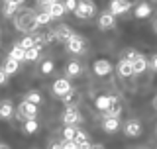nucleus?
Returning <instances> with one entry per match:
<instances>
[{
	"instance_id": "nucleus-10",
	"label": "nucleus",
	"mask_w": 157,
	"mask_h": 149,
	"mask_svg": "<svg viewBox=\"0 0 157 149\" xmlns=\"http://www.w3.org/2000/svg\"><path fill=\"white\" fill-rule=\"evenodd\" d=\"M92 69H94V73L98 74V77H106V74L112 73V63L106 61V59H98V61H94Z\"/></svg>"
},
{
	"instance_id": "nucleus-29",
	"label": "nucleus",
	"mask_w": 157,
	"mask_h": 149,
	"mask_svg": "<svg viewBox=\"0 0 157 149\" xmlns=\"http://www.w3.org/2000/svg\"><path fill=\"white\" fill-rule=\"evenodd\" d=\"M77 132L73 126H67L65 130H63V139H69V141H75V137H77Z\"/></svg>"
},
{
	"instance_id": "nucleus-19",
	"label": "nucleus",
	"mask_w": 157,
	"mask_h": 149,
	"mask_svg": "<svg viewBox=\"0 0 157 149\" xmlns=\"http://www.w3.org/2000/svg\"><path fill=\"white\" fill-rule=\"evenodd\" d=\"M120 114H122V106L118 104V100H114V102H112L104 112H102V118H106V116H114V118H118Z\"/></svg>"
},
{
	"instance_id": "nucleus-4",
	"label": "nucleus",
	"mask_w": 157,
	"mask_h": 149,
	"mask_svg": "<svg viewBox=\"0 0 157 149\" xmlns=\"http://www.w3.org/2000/svg\"><path fill=\"white\" fill-rule=\"evenodd\" d=\"M124 57H128L132 61V65H134V73H144L147 67H149V63L145 61V57L141 55V53L137 51H128Z\"/></svg>"
},
{
	"instance_id": "nucleus-39",
	"label": "nucleus",
	"mask_w": 157,
	"mask_h": 149,
	"mask_svg": "<svg viewBox=\"0 0 157 149\" xmlns=\"http://www.w3.org/2000/svg\"><path fill=\"white\" fill-rule=\"evenodd\" d=\"M14 2H18V4H20V2H24V0H14Z\"/></svg>"
},
{
	"instance_id": "nucleus-27",
	"label": "nucleus",
	"mask_w": 157,
	"mask_h": 149,
	"mask_svg": "<svg viewBox=\"0 0 157 149\" xmlns=\"http://www.w3.org/2000/svg\"><path fill=\"white\" fill-rule=\"evenodd\" d=\"M75 143H77V147H92L90 143H88V139H86V133H85V132H81V130L77 132Z\"/></svg>"
},
{
	"instance_id": "nucleus-23",
	"label": "nucleus",
	"mask_w": 157,
	"mask_h": 149,
	"mask_svg": "<svg viewBox=\"0 0 157 149\" xmlns=\"http://www.w3.org/2000/svg\"><path fill=\"white\" fill-rule=\"evenodd\" d=\"M18 67H20V61L8 55V59L4 61V69H6V71H8L10 74H16V73H18Z\"/></svg>"
},
{
	"instance_id": "nucleus-17",
	"label": "nucleus",
	"mask_w": 157,
	"mask_h": 149,
	"mask_svg": "<svg viewBox=\"0 0 157 149\" xmlns=\"http://www.w3.org/2000/svg\"><path fill=\"white\" fill-rule=\"evenodd\" d=\"M4 16L6 18H12L14 14H18V10H20V4L18 2H14V0H4Z\"/></svg>"
},
{
	"instance_id": "nucleus-31",
	"label": "nucleus",
	"mask_w": 157,
	"mask_h": 149,
	"mask_svg": "<svg viewBox=\"0 0 157 149\" xmlns=\"http://www.w3.org/2000/svg\"><path fill=\"white\" fill-rule=\"evenodd\" d=\"M26 100L33 102V104H39V102H41V94L36 92V90H32V92H28V94H26Z\"/></svg>"
},
{
	"instance_id": "nucleus-16",
	"label": "nucleus",
	"mask_w": 157,
	"mask_h": 149,
	"mask_svg": "<svg viewBox=\"0 0 157 149\" xmlns=\"http://www.w3.org/2000/svg\"><path fill=\"white\" fill-rule=\"evenodd\" d=\"M57 39V36H55V32H47V33H37L36 36V41L39 43V45H51L53 41Z\"/></svg>"
},
{
	"instance_id": "nucleus-34",
	"label": "nucleus",
	"mask_w": 157,
	"mask_h": 149,
	"mask_svg": "<svg viewBox=\"0 0 157 149\" xmlns=\"http://www.w3.org/2000/svg\"><path fill=\"white\" fill-rule=\"evenodd\" d=\"M77 0H67V2H65V6H67V10H73V12H75V10H77Z\"/></svg>"
},
{
	"instance_id": "nucleus-26",
	"label": "nucleus",
	"mask_w": 157,
	"mask_h": 149,
	"mask_svg": "<svg viewBox=\"0 0 157 149\" xmlns=\"http://www.w3.org/2000/svg\"><path fill=\"white\" fill-rule=\"evenodd\" d=\"M24 132H26V133H36L37 132L36 118H28V120H24Z\"/></svg>"
},
{
	"instance_id": "nucleus-15",
	"label": "nucleus",
	"mask_w": 157,
	"mask_h": 149,
	"mask_svg": "<svg viewBox=\"0 0 157 149\" xmlns=\"http://www.w3.org/2000/svg\"><path fill=\"white\" fill-rule=\"evenodd\" d=\"M45 10H47L49 14H51L53 18H61L63 14L67 12V6H65V4H63V2H57V0H55V2H53V4H51V6H49V8H45Z\"/></svg>"
},
{
	"instance_id": "nucleus-24",
	"label": "nucleus",
	"mask_w": 157,
	"mask_h": 149,
	"mask_svg": "<svg viewBox=\"0 0 157 149\" xmlns=\"http://www.w3.org/2000/svg\"><path fill=\"white\" fill-rule=\"evenodd\" d=\"M134 14H136V18H147L151 14V6L149 4H137Z\"/></svg>"
},
{
	"instance_id": "nucleus-38",
	"label": "nucleus",
	"mask_w": 157,
	"mask_h": 149,
	"mask_svg": "<svg viewBox=\"0 0 157 149\" xmlns=\"http://www.w3.org/2000/svg\"><path fill=\"white\" fill-rule=\"evenodd\" d=\"M153 28H155V32H157V22H155V24H153Z\"/></svg>"
},
{
	"instance_id": "nucleus-22",
	"label": "nucleus",
	"mask_w": 157,
	"mask_h": 149,
	"mask_svg": "<svg viewBox=\"0 0 157 149\" xmlns=\"http://www.w3.org/2000/svg\"><path fill=\"white\" fill-rule=\"evenodd\" d=\"M41 47L43 45H33V47H29V49H26V61H37L39 59V53H41Z\"/></svg>"
},
{
	"instance_id": "nucleus-13",
	"label": "nucleus",
	"mask_w": 157,
	"mask_h": 149,
	"mask_svg": "<svg viewBox=\"0 0 157 149\" xmlns=\"http://www.w3.org/2000/svg\"><path fill=\"white\" fill-rule=\"evenodd\" d=\"M55 36H57V41H65L67 43L69 39L75 36V32H73L69 26H63L61 24V26H57V29H55Z\"/></svg>"
},
{
	"instance_id": "nucleus-9",
	"label": "nucleus",
	"mask_w": 157,
	"mask_h": 149,
	"mask_svg": "<svg viewBox=\"0 0 157 149\" xmlns=\"http://www.w3.org/2000/svg\"><path fill=\"white\" fill-rule=\"evenodd\" d=\"M82 118H81V112L77 110V108H73V106H69L65 112H63V122L67 124V126H75L77 122H81Z\"/></svg>"
},
{
	"instance_id": "nucleus-21",
	"label": "nucleus",
	"mask_w": 157,
	"mask_h": 149,
	"mask_svg": "<svg viewBox=\"0 0 157 149\" xmlns=\"http://www.w3.org/2000/svg\"><path fill=\"white\" fill-rule=\"evenodd\" d=\"M10 57L18 59V61H26V47H22L18 43V45H14L12 49H10Z\"/></svg>"
},
{
	"instance_id": "nucleus-33",
	"label": "nucleus",
	"mask_w": 157,
	"mask_h": 149,
	"mask_svg": "<svg viewBox=\"0 0 157 149\" xmlns=\"http://www.w3.org/2000/svg\"><path fill=\"white\" fill-rule=\"evenodd\" d=\"M8 74H10V73H8V71H6V69H4V67H2V71H0V84H4V82H6V81H8Z\"/></svg>"
},
{
	"instance_id": "nucleus-8",
	"label": "nucleus",
	"mask_w": 157,
	"mask_h": 149,
	"mask_svg": "<svg viewBox=\"0 0 157 149\" xmlns=\"http://www.w3.org/2000/svg\"><path fill=\"white\" fill-rule=\"evenodd\" d=\"M130 8H132V2H130V0H112V2H110V12L116 14V16L126 14Z\"/></svg>"
},
{
	"instance_id": "nucleus-3",
	"label": "nucleus",
	"mask_w": 157,
	"mask_h": 149,
	"mask_svg": "<svg viewBox=\"0 0 157 149\" xmlns=\"http://www.w3.org/2000/svg\"><path fill=\"white\" fill-rule=\"evenodd\" d=\"M37 114V104L29 102V100H24L20 102L18 110H16V116L20 118V120H28V118H36Z\"/></svg>"
},
{
	"instance_id": "nucleus-25",
	"label": "nucleus",
	"mask_w": 157,
	"mask_h": 149,
	"mask_svg": "<svg viewBox=\"0 0 157 149\" xmlns=\"http://www.w3.org/2000/svg\"><path fill=\"white\" fill-rule=\"evenodd\" d=\"M81 73H82V67L78 65L77 61H71L67 65V74H69V77H78Z\"/></svg>"
},
{
	"instance_id": "nucleus-37",
	"label": "nucleus",
	"mask_w": 157,
	"mask_h": 149,
	"mask_svg": "<svg viewBox=\"0 0 157 149\" xmlns=\"http://www.w3.org/2000/svg\"><path fill=\"white\" fill-rule=\"evenodd\" d=\"M153 108H155V110H157V94H155V96H153Z\"/></svg>"
},
{
	"instance_id": "nucleus-14",
	"label": "nucleus",
	"mask_w": 157,
	"mask_h": 149,
	"mask_svg": "<svg viewBox=\"0 0 157 149\" xmlns=\"http://www.w3.org/2000/svg\"><path fill=\"white\" fill-rule=\"evenodd\" d=\"M102 128H104L106 133H112L120 128V120L114 118V116H106V118H102Z\"/></svg>"
},
{
	"instance_id": "nucleus-2",
	"label": "nucleus",
	"mask_w": 157,
	"mask_h": 149,
	"mask_svg": "<svg viewBox=\"0 0 157 149\" xmlns=\"http://www.w3.org/2000/svg\"><path fill=\"white\" fill-rule=\"evenodd\" d=\"M96 14V6L92 0H78L77 4V10H75V16L81 18V20H88Z\"/></svg>"
},
{
	"instance_id": "nucleus-1",
	"label": "nucleus",
	"mask_w": 157,
	"mask_h": 149,
	"mask_svg": "<svg viewBox=\"0 0 157 149\" xmlns=\"http://www.w3.org/2000/svg\"><path fill=\"white\" fill-rule=\"evenodd\" d=\"M16 29L20 32H26V33H32V29H36L39 24H37V14L33 10H22L20 14H16V22H14Z\"/></svg>"
},
{
	"instance_id": "nucleus-5",
	"label": "nucleus",
	"mask_w": 157,
	"mask_h": 149,
	"mask_svg": "<svg viewBox=\"0 0 157 149\" xmlns=\"http://www.w3.org/2000/svg\"><path fill=\"white\" fill-rule=\"evenodd\" d=\"M65 45H67V51L69 53H75V55H78V53L85 51V37L78 36V33H75V36L69 39Z\"/></svg>"
},
{
	"instance_id": "nucleus-32",
	"label": "nucleus",
	"mask_w": 157,
	"mask_h": 149,
	"mask_svg": "<svg viewBox=\"0 0 157 149\" xmlns=\"http://www.w3.org/2000/svg\"><path fill=\"white\" fill-rule=\"evenodd\" d=\"M51 71H53V61H43L41 63V73L51 74Z\"/></svg>"
},
{
	"instance_id": "nucleus-18",
	"label": "nucleus",
	"mask_w": 157,
	"mask_h": 149,
	"mask_svg": "<svg viewBox=\"0 0 157 149\" xmlns=\"http://www.w3.org/2000/svg\"><path fill=\"white\" fill-rule=\"evenodd\" d=\"M12 114H14L12 102H10V100H2V104H0V118H2V120H8Z\"/></svg>"
},
{
	"instance_id": "nucleus-20",
	"label": "nucleus",
	"mask_w": 157,
	"mask_h": 149,
	"mask_svg": "<svg viewBox=\"0 0 157 149\" xmlns=\"http://www.w3.org/2000/svg\"><path fill=\"white\" fill-rule=\"evenodd\" d=\"M114 100H116L114 96H98L94 104H96V108H98V110H100V112H104V110H106V108L110 106V104L114 102Z\"/></svg>"
},
{
	"instance_id": "nucleus-6",
	"label": "nucleus",
	"mask_w": 157,
	"mask_h": 149,
	"mask_svg": "<svg viewBox=\"0 0 157 149\" xmlns=\"http://www.w3.org/2000/svg\"><path fill=\"white\" fill-rule=\"evenodd\" d=\"M53 94H55V96H59V98H63L65 96V94H69L73 90V86H71V82L67 81V78H57L55 82H53Z\"/></svg>"
},
{
	"instance_id": "nucleus-36",
	"label": "nucleus",
	"mask_w": 157,
	"mask_h": 149,
	"mask_svg": "<svg viewBox=\"0 0 157 149\" xmlns=\"http://www.w3.org/2000/svg\"><path fill=\"white\" fill-rule=\"evenodd\" d=\"M149 67L153 69V71H157V55H151V59H149Z\"/></svg>"
},
{
	"instance_id": "nucleus-12",
	"label": "nucleus",
	"mask_w": 157,
	"mask_h": 149,
	"mask_svg": "<svg viewBox=\"0 0 157 149\" xmlns=\"http://www.w3.org/2000/svg\"><path fill=\"white\" fill-rule=\"evenodd\" d=\"M124 133H126L128 137H137L141 133V124L137 122V120H130L124 126Z\"/></svg>"
},
{
	"instance_id": "nucleus-40",
	"label": "nucleus",
	"mask_w": 157,
	"mask_h": 149,
	"mask_svg": "<svg viewBox=\"0 0 157 149\" xmlns=\"http://www.w3.org/2000/svg\"><path fill=\"white\" fill-rule=\"evenodd\" d=\"M155 132H157V130H155Z\"/></svg>"
},
{
	"instance_id": "nucleus-11",
	"label": "nucleus",
	"mask_w": 157,
	"mask_h": 149,
	"mask_svg": "<svg viewBox=\"0 0 157 149\" xmlns=\"http://www.w3.org/2000/svg\"><path fill=\"white\" fill-rule=\"evenodd\" d=\"M118 73H120V77H124V78L132 77V74H136V73H134V65H132V61H130L128 57H124L120 63H118Z\"/></svg>"
},
{
	"instance_id": "nucleus-7",
	"label": "nucleus",
	"mask_w": 157,
	"mask_h": 149,
	"mask_svg": "<svg viewBox=\"0 0 157 149\" xmlns=\"http://www.w3.org/2000/svg\"><path fill=\"white\" fill-rule=\"evenodd\" d=\"M98 28H100V29H112V28H116V14L102 12L100 16H98Z\"/></svg>"
},
{
	"instance_id": "nucleus-30",
	"label": "nucleus",
	"mask_w": 157,
	"mask_h": 149,
	"mask_svg": "<svg viewBox=\"0 0 157 149\" xmlns=\"http://www.w3.org/2000/svg\"><path fill=\"white\" fill-rule=\"evenodd\" d=\"M20 45H22V47H26V49H29V47H33V45H37V41H36V36H26V37H24L22 39V41H20Z\"/></svg>"
},
{
	"instance_id": "nucleus-28",
	"label": "nucleus",
	"mask_w": 157,
	"mask_h": 149,
	"mask_svg": "<svg viewBox=\"0 0 157 149\" xmlns=\"http://www.w3.org/2000/svg\"><path fill=\"white\" fill-rule=\"evenodd\" d=\"M51 20H53V16L47 12V10H43V12H37V24H39V26H47Z\"/></svg>"
},
{
	"instance_id": "nucleus-35",
	"label": "nucleus",
	"mask_w": 157,
	"mask_h": 149,
	"mask_svg": "<svg viewBox=\"0 0 157 149\" xmlns=\"http://www.w3.org/2000/svg\"><path fill=\"white\" fill-rule=\"evenodd\" d=\"M53 2H55V0H37V4H39V6H41L43 10H45V8H49Z\"/></svg>"
}]
</instances>
